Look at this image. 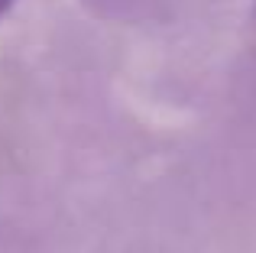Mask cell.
Segmentation results:
<instances>
[{"label": "cell", "mask_w": 256, "mask_h": 253, "mask_svg": "<svg viewBox=\"0 0 256 253\" xmlns=\"http://www.w3.org/2000/svg\"><path fill=\"white\" fill-rule=\"evenodd\" d=\"M10 6H13V0H0V20L6 16V10H10Z\"/></svg>", "instance_id": "cell-1"}]
</instances>
